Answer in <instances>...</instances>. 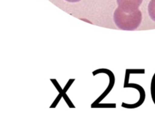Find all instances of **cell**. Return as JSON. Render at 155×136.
<instances>
[{
	"instance_id": "5b68a950",
	"label": "cell",
	"mask_w": 155,
	"mask_h": 136,
	"mask_svg": "<svg viewBox=\"0 0 155 136\" xmlns=\"http://www.w3.org/2000/svg\"><path fill=\"white\" fill-rule=\"evenodd\" d=\"M66 1L70 3H76V2H78L81 1V0H66Z\"/></svg>"
},
{
	"instance_id": "7a4b0ae2",
	"label": "cell",
	"mask_w": 155,
	"mask_h": 136,
	"mask_svg": "<svg viewBox=\"0 0 155 136\" xmlns=\"http://www.w3.org/2000/svg\"><path fill=\"white\" fill-rule=\"evenodd\" d=\"M118 7L126 13H132L138 9L143 0H117Z\"/></svg>"
},
{
	"instance_id": "3957f363",
	"label": "cell",
	"mask_w": 155,
	"mask_h": 136,
	"mask_svg": "<svg viewBox=\"0 0 155 136\" xmlns=\"http://www.w3.org/2000/svg\"><path fill=\"white\" fill-rule=\"evenodd\" d=\"M148 10L151 19L155 22V0H151L148 5Z\"/></svg>"
},
{
	"instance_id": "277c9868",
	"label": "cell",
	"mask_w": 155,
	"mask_h": 136,
	"mask_svg": "<svg viewBox=\"0 0 155 136\" xmlns=\"http://www.w3.org/2000/svg\"><path fill=\"white\" fill-rule=\"evenodd\" d=\"M151 95L152 100L155 104V73L152 77L151 82Z\"/></svg>"
},
{
	"instance_id": "6da1fadb",
	"label": "cell",
	"mask_w": 155,
	"mask_h": 136,
	"mask_svg": "<svg viewBox=\"0 0 155 136\" xmlns=\"http://www.w3.org/2000/svg\"><path fill=\"white\" fill-rule=\"evenodd\" d=\"M114 21L116 26L122 30L134 31L140 25L142 14L139 9L132 13H126L118 7L114 11Z\"/></svg>"
}]
</instances>
